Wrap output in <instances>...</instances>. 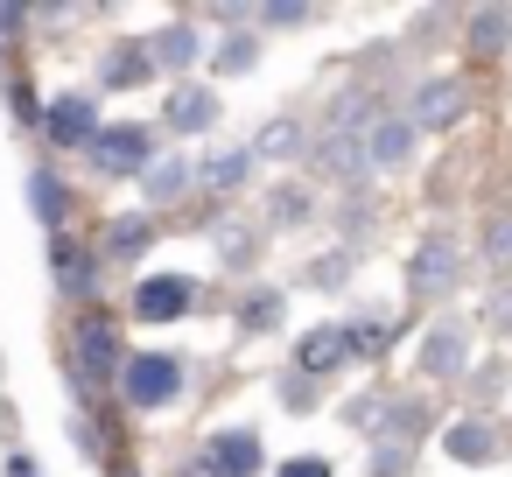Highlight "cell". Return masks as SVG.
Instances as JSON below:
<instances>
[{"instance_id":"10","label":"cell","mask_w":512,"mask_h":477,"mask_svg":"<svg viewBox=\"0 0 512 477\" xmlns=\"http://www.w3.org/2000/svg\"><path fill=\"white\" fill-rule=\"evenodd\" d=\"M211 120H218V99H211L204 85H176V92H169V127H176V134H204Z\"/></svg>"},{"instance_id":"9","label":"cell","mask_w":512,"mask_h":477,"mask_svg":"<svg viewBox=\"0 0 512 477\" xmlns=\"http://www.w3.org/2000/svg\"><path fill=\"white\" fill-rule=\"evenodd\" d=\"M50 267H57V288H64V295H92V288H99V274H92V253H85V246H71L64 232L50 239Z\"/></svg>"},{"instance_id":"25","label":"cell","mask_w":512,"mask_h":477,"mask_svg":"<svg viewBox=\"0 0 512 477\" xmlns=\"http://www.w3.org/2000/svg\"><path fill=\"white\" fill-rule=\"evenodd\" d=\"M274 316H281V295H267V288L239 302V330H274Z\"/></svg>"},{"instance_id":"2","label":"cell","mask_w":512,"mask_h":477,"mask_svg":"<svg viewBox=\"0 0 512 477\" xmlns=\"http://www.w3.org/2000/svg\"><path fill=\"white\" fill-rule=\"evenodd\" d=\"M120 393L134 407H169L183 393V358L169 351H141V358H120Z\"/></svg>"},{"instance_id":"11","label":"cell","mask_w":512,"mask_h":477,"mask_svg":"<svg viewBox=\"0 0 512 477\" xmlns=\"http://www.w3.org/2000/svg\"><path fill=\"white\" fill-rule=\"evenodd\" d=\"M141 190H148V204H176L183 190H197V162H183V155H169V162H148Z\"/></svg>"},{"instance_id":"23","label":"cell","mask_w":512,"mask_h":477,"mask_svg":"<svg viewBox=\"0 0 512 477\" xmlns=\"http://www.w3.org/2000/svg\"><path fill=\"white\" fill-rule=\"evenodd\" d=\"M211 64H218L225 78H239V71H253V64H260V43H253V36H225Z\"/></svg>"},{"instance_id":"12","label":"cell","mask_w":512,"mask_h":477,"mask_svg":"<svg viewBox=\"0 0 512 477\" xmlns=\"http://www.w3.org/2000/svg\"><path fill=\"white\" fill-rule=\"evenodd\" d=\"M351 351H344V323H323V330H309L302 344H295V365L316 379V372H330V365H344Z\"/></svg>"},{"instance_id":"16","label":"cell","mask_w":512,"mask_h":477,"mask_svg":"<svg viewBox=\"0 0 512 477\" xmlns=\"http://www.w3.org/2000/svg\"><path fill=\"white\" fill-rule=\"evenodd\" d=\"M407 155H414V120H379V134H372L365 162H372V169H400Z\"/></svg>"},{"instance_id":"33","label":"cell","mask_w":512,"mask_h":477,"mask_svg":"<svg viewBox=\"0 0 512 477\" xmlns=\"http://www.w3.org/2000/svg\"><path fill=\"white\" fill-rule=\"evenodd\" d=\"M120 477H134V470H120Z\"/></svg>"},{"instance_id":"17","label":"cell","mask_w":512,"mask_h":477,"mask_svg":"<svg viewBox=\"0 0 512 477\" xmlns=\"http://www.w3.org/2000/svg\"><path fill=\"white\" fill-rule=\"evenodd\" d=\"M246 176H253V148H225V155H211V162L197 169V183H204V190H218V197H232Z\"/></svg>"},{"instance_id":"3","label":"cell","mask_w":512,"mask_h":477,"mask_svg":"<svg viewBox=\"0 0 512 477\" xmlns=\"http://www.w3.org/2000/svg\"><path fill=\"white\" fill-rule=\"evenodd\" d=\"M456 274H463V253H456V239H421L414 246V260H407V295L414 302H435V295H449L456 288Z\"/></svg>"},{"instance_id":"13","label":"cell","mask_w":512,"mask_h":477,"mask_svg":"<svg viewBox=\"0 0 512 477\" xmlns=\"http://www.w3.org/2000/svg\"><path fill=\"white\" fill-rule=\"evenodd\" d=\"M456 113H463V85H456V78H435V85L414 99V134H421V127H449Z\"/></svg>"},{"instance_id":"18","label":"cell","mask_w":512,"mask_h":477,"mask_svg":"<svg viewBox=\"0 0 512 477\" xmlns=\"http://www.w3.org/2000/svg\"><path fill=\"white\" fill-rule=\"evenodd\" d=\"M148 57H155V71H183V64H197V36H190V22L162 29V36L148 43Z\"/></svg>"},{"instance_id":"22","label":"cell","mask_w":512,"mask_h":477,"mask_svg":"<svg viewBox=\"0 0 512 477\" xmlns=\"http://www.w3.org/2000/svg\"><path fill=\"white\" fill-rule=\"evenodd\" d=\"M505 36H512V15H505V8H477V15H470V43H477L484 57H498Z\"/></svg>"},{"instance_id":"14","label":"cell","mask_w":512,"mask_h":477,"mask_svg":"<svg viewBox=\"0 0 512 477\" xmlns=\"http://www.w3.org/2000/svg\"><path fill=\"white\" fill-rule=\"evenodd\" d=\"M442 449H449L456 463H491V456H498V435H491L484 421H449V428H442Z\"/></svg>"},{"instance_id":"7","label":"cell","mask_w":512,"mask_h":477,"mask_svg":"<svg viewBox=\"0 0 512 477\" xmlns=\"http://www.w3.org/2000/svg\"><path fill=\"white\" fill-rule=\"evenodd\" d=\"M267 456H260V435L253 428H225V435H211V456H204V470L211 477H253Z\"/></svg>"},{"instance_id":"32","label":"cell","mask_w":512,"mask_h":477,"mask_svg":"<svg viewBox=\"0 0 512 477\" xmlns=\"http://www.w3.org/2000/svg\"><path fill=\"white\" fill-rule=\"evenodd\" d=\"M484 316H491V323H498V330H512V288H498V295H491V309H484Z\"/></svg>"},{"instance_id":"8","label":"cell","mask_w":512,"mask_h":477,"mask_svg":"<svg viewBox=\"0 0 512 477\" xmlns=\"http://www.w3.org/2000/svg\"><path fill=\"white\" fill-rule=\"evenodd\" d=\"M463 365H470V330H463V323H435L428 344H421V372H428V379H449V372H463Z\"/></svg>"},{"instance_id":"24","label":"cell","mask_w":512,"mask_h":477,"mask_svg":"<svg viewBox=\"0 0 512 477\" xmlns=\"http://www.w3.org/2000/svg\"><path fill=\"white\" fill-rule=\"evenodd\" d=\"M386 344H393V330H386L379 316H365V323H344V351L372 358V351H386Z\"/></svg>"},{"instance_id":"28","label":"cell","mask_w":512,"mask_h":477,"mask_svg":"<svg viewBox=\"0 0 512 477\" xmlns=\"http://www.w3.org/2000/svg\"><path fill=\"white\" fill-rule=\"evenodd\" d=\"M344 267H351V253H323V260L309 267V288H337V281H344Z\"/></svg>"},{"instance_id":"20","label":"cell","mask_w":512,"mask_h":477,"mask_svg":"<svg viewBox=\"0 0 512 477\" xmlns=\"http://www.w3.org/2000/svg\"><path fill=\"white\" fill-rule=\"evenodd\" d=\"M29 204H36V218H43L50 232H64V218H71V204H64V183H57L50 169H36V176H29Z\"/></svg>"},{"instance_id":"1","label":"cell","mask_w":512,"mask_h":477,"mask_svg":"<svg viewBox=\"0 0 512 477\" xmlns=\"http://www.w3.org/2000/svg\"><path fill=\"white\" fill-rule=\"evenodd\" d=\"M113 379H120V330H113L106 316H85V323L71 330V386H78L85 400H99Z\"/></svg>"},{"instance_id":"5","label":"cell","mask_w":512,"mask_h":477,"mask_svg":"<svg viewBox=\"0 0 512 477\" xmlns=\"http://www.w3.org/2000/svg\"><path fill=\"white\" fill-rule=\"evenodd\" d=\"M190 302H197V281H190V274H148V281L134 288V316H141V323H176Z\"/></svg>"},{"instance_id":"29","label":"cell","mask_w":512,"mask_h":477,"mask_svg":"<svg viewBox=\"0 0 512 477\" xmlns=\"http://www.w3.org/2000/svg\"><path fill=\"white\" fill-rule=\"evenodd\" d=\"M400 463H407V449H400L393 435H379V449H372V477H400Z\"/></svg>"},{"instance_id":"27","label":"cell","mask_w":512,"mask_h":477,"mask_svg":"<svg viewBox=\"0 0 512 477\" xmlns=\"http://www.w3.org/2000/svg\"><path fill=\"white\" fill-rule=\"evenodd\" d=\"M267 211H274V225H302L309 218V190H274Z\"/></svg>"},{"instance_id":"4","label":"cell","mask_w":512,"mask_h":477,"mask_svg":"<svg viewBox=\"0 0 512 477\" xmlns=\"http://www.w3.org/2000/svg\"><path fill=\"white\" fill-rule=\"evenodd\" d=\"M85 155H92V169H106V176H148L155 141H148V127H99Z\"/></svg>"},{"instance_id":"21","label":"cell","mask_w":512,"mask_h":477,"mask_svg":"<svg viewBox=\"0 0 512 477\" xmlns=\"http://www.w3.org/2000/svg\"><path fill=\"white\" fill-rule=\"evenodd\" d=\"M148 239H155L148 218H113V225H106V253H113V260H141Z\"/></svg>"},{"instance_id":"19","label":"cell","mask_w":512,"mask_h":477,"mask_svg":"<svg viewBox=\"0 0 512 477\" xmlns=\"http://www.w3.org/2000/svg\"><path fill=\"white\" fill-rule=\"evenodd\" d=\"M288 155H302V120H267L253 141V162H288Z\"/></svg>"},{"instance_id":"15","label":"cell","mask_w":512,"mask_h":477,"mask_svg":"<svg viewBox=\"0 0 512 477\" xmlns=\"http://www.w3.org/2000/svg\"><path fill=\"white\" fill-rule=\"evenodd\" d=\"M99 78H106L113 92H120V85H148V78H155V57H148V43H120V50L99 64Z\"/></svg>"},{"instance_id":"30","label":"cell","mask_w":512,"mask_h":477,"mask_svg":"<svg viewBox=\"0 0 512 477\" xmlns=\"http://www.w3.org/2000/svg\"><path fill=\"white\" fill-rule=\"evenodd\" d=\"M484 246H491V260L512 274V211H505V218H491V239H484Z\"/></svg>"},{"instance_id":"31","label":"cell","mask_w":512,"mask_h":477,"mask_svg":"<svg viewBox=\"0 0 512 477\" xmlns=\"http://www.w3.org/2000/svg\"><path fill=\"white\" fill-rule=\"evenodd\" d=\"M281 477H330V463L323 456H295V463H281Z\"/></svg>"},{"instance_id":"6","label":"cell","mask_w":512,"mask_h":477,"mask_svg":"<svg viewBox=\"0 0 512 477\" xmlns=\"http://www.w3.org/2000/svg\"><path fill=\"white\" fill-rule=\"evenodd\" d=\"M43 134H50L57 148H92V134H99V106H92L85 92H64V99H50V113H43Z\"/></svg>"},{"instance_id":"26","label":"cell","mask_w":512,"mask_h":477,"mask_svg":"<svg viewBox=\"0 0 512 477\" xmlns=\"http://www.w3.org/2000/svg\"><path fill=\"white\" fill-rule=\"evenodd\" d=\"M323 169H330V176H351V169H365V148H358V141H330V148H323Z\"/></svg>"}]
</instances>
